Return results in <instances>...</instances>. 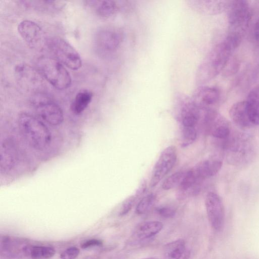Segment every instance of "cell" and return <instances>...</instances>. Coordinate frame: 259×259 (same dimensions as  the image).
I'll use <instances>...</instances> for the list:
<instances>
[{"instance_id": "cell-16", "label": "cell", "mask_w": 259, "mask_h": 259, "mask_svg": "<svg viewBox=\"0 0 259 259\" xmlns=\"http://www.w3.org/2000/svg\"><path fill=\"white\" fill-rule=\"evenodd\" d=\"M229 114L233 122L241 129L247 130L254 126L249 118L245 101L233 104L229 109Z\"/></svg>"}, {"instance_id": "cell-30", "label": "cell", "mask_w": 259, "mask_h": 259, "mask_svg": "<svg viewBox=\"0 0 259 259\" xmlns=\"http://www.w3.org/2000/svg\"><path fill=\"white\" fill-rule=\"evenodd\" d=\"M80 253L79 248L75 246L69 247L64 250L60 255L61 259H75Z\"/></svg>"}, {"instance_id": "cell-12", "label": "cell", "mask_w": 259, "mask_h": 259, "mask_svg": "<svg viewBox=\"0 0 259 259\" xmlns=\"http://www.w3.org/2000/svg\"><path fill=\"white\" fill-rule=\"evenodd\" d=\"M123 39L122 31L113 27H106L99 30L95 36L97 47L106 53L116 50L121 45Z\"/></svg>"}, {"instance_id": "cell-21", "label": "cell", "mask_w": 259, "mask_h": 259, "mask_svg": "<svg viewBox=\"0 0 259 259\" xmlns=\"http://www.w3.org/2000/svg\"><path fill=\"white\" fill-rule=\"evenodd\" d=\"M202 109L192 101L186 104L182 110V122L184 127H195L201 115Z\"/></svg>"}, {"instance_id": "cell-23", "label": "cell", "mask_w": 259, "mask_h": 259, "mask_svg": "<svg viewBox=\"0 0 259 259\" xmlns=\"http://www.w3.org/2000/svg\"><path fill=\"white\" fill-rule=\"evenodd\" d=\"M93 96L92 92L88 90H82L78 92L71 105L72 112L76 114L82 113L91 103Z\"/></svg>"}, {"instance_id": "cell-15", "label": "cell", "mask_w": 259, "mask_h": 259, "mask_svg": "<svg viewBox=\"0 0 259 259\" xmlns=\"http://www.w3.org/2000/svg\"><path fill=\"white\" fill-rule=\"evenodd\" d=\"M223 161L217 156L203 160L193 168L197 178L201 181L215 176L221 169Z\"/></svg>"}, {"instance_id": "cell-5", "label": "cell", "mask_w": 259, "mask_h": 259, "mask_svg": "<svg viewBox=\"0 0 259 259\" xmlns=\"http://www.w3.org/2000/svg\"><path fill=\"white\" fill-rule=\"evenodd\" d=\"M225 150L227 158L234 164H244L251 158L253 148L248 136L244 135L231 134L227 138Z\"/></svg>"}, {"instance_id": "cell-1", "label": "cell", "mask_w": 259, "mask_h": 259, "mask_svg": "<svg viewBox=\"0 0 259 259\" xmlns=\"http://www.w3.org/2000/svg\"><path fill=\"white\" fill-rule=\"evenodd\" d=\"M242 39L236 35L228 34L224 40L213 47L198 68L196 76L197 83L203 85L223 71Z\"/></svg>"}, {"instance_id": "cell-10", "label": "cell", "mask_w": 259, "mask_h": 259, "mask_svg": "<svg viewBox=\"0 0 259 259\" xmlns=\"http://www.w3.org/2000/svg\"><path fill=\"white\" fill-rule=\"evenodd\" d=\"M18 31L21 37L31 49L40 51L46 44L45 33L41 27L30 20H24L18 25Z\"/></svg>"}, {"instance_id": "cell-20", "label": "cell", "mask_w": 259, "mask_h": 259, "mask_svg": "<svg viewBox=\"0 0 259 259\" xmlns=\"http://www.w3.org/2000/svg\"><path fill=\"white\" fill-rule=\"evenodd\" d=\"M86 2L98 16L104 18L111 17L118 10V6L114 1H88Z\"/></svg>"}, {"instance_id": "cell-19", "label": "cell", "mask_w": 259, "mask_h": 259, "mask_svg": "<svg viewBox=\"0 0 259 259\" xmlns=\"http://www.w3.org/2000/svg\"><path fill=\"white\" fill-rule=\"evenodd\" d=\"M249 118L254 125H259V83L249 92L245 101Z\"/></svg>"}, {"instance_id": "cell-6", "label": "cell", "mask_w": 259, "mask_h": 259, "mask_svg": "<svg viewBox=\"0 0 259 259\" xmlns=\"http://www.w3.org/2000/svg\"><path fill=\"white\" fill-rule=\"evenodd\" d=\"M32 104L38 115L47 123L54 126L62 123L64 115L61 108L48 97L36 94L32 98Z\"/></svg>"}, {"instance_id": "cell-24", "label": "cell", "mask_w": 259, "mask_h": 259, "mask_svg": "<svg viewBox=\"0 0 259 259\" xmlns=\"http://www.w3.org/2000/svg\"><path fill=\"white\" fill-rule=\"evenodd\" d=\"M56 250L49 246L27 245L25 249V255L32 259H47L53 257Z\"/></svg>"}, {"instance_id": "cell-17", "label": "cell", "mask_w": 259, "mask_h": 259, "mask_svg": "<svg viewBox=\"0 0 259 259\" xmlns=\"http://www.w3.org/2000/svg\"><path fill=\"white\" fill-rule=\"evenodd\" d=\"M201 182L193 169L187 170L184 179L178 187V198L183 199L188 196L196 195L200 191Z\"/></svg>"}, {"instance_id": "cell-9", "label": "cell", "mask_w": 259, "mask_h": 259, "mask_svg": "<svg viewBox=\"0 0 259 259\" xmlns=\"http://www.w3.org/2000/svg\"><path fill=\"white\" fill-rule=\"evenodd\" d=\"M204 117L207 130L213 137L224 140L231 134L230 122L214 109L204 110Z\"/></svg>"}, {"instance_id": "cell-36", "label": "cell", "mask_w": 259, "mask_h": 259, "mask_svg": "<svg viewBox=\"0 0 259 259\" xmlns=\"http://www.w3.org/2000/svg\"><path fill=\"white\" fill-rule=\"evenodd\" d=\"M143 259H158V258H155V257H147V258H143Z\"/></svg>"}, {"instance_id": "cell-13", "label": "cell", "mask_w": 259, "mask_h": 259, "mask_svg": "<svg viewBox=\"0 0 259 259\" xmlns=\"http://www.w3.org/2000/svg\"><path fill=\"white\" fill-rule=\"evenodd\" d=\"M220 91L216 88L201 86L194 93L192 102L203 110L213 109L220 98Z\"/></svg>"}, {"instance_id": "cell-3", "label": "cell", "mask_w": 259, "mask_h": 259, "mask_svg": "<svg viewBox=\"0 0 259 259\" xmlns=\"http://www.w3.org/2000/svg\"><path fill=\"white\" fill-rule=\"evenodd\" d=\"M38 73L58 90H64L71 83V77L63 65L56 59L44 56L36 61Z\"/></svg>"}, {"instance_id": "cell-34", "label": "cell", "mask_w": 259, "mask_h": 259, "mask_svg": "<svg viewBox=\"0 0 259 259\" xmlns=\"http://www.w3.org/2000/svg\"><path fill=\"white\" fill-rule=\"evenodd\" d=\"M254 36L255 40L259 42V19L254 25Z\"/></svg>"}, {"instance_id": "cell-25", "label": "cell", "mask_w": 259, "mask_h": 259, "mask_svg": "<svg viewBox=\"0 0 259 259\" xmlns=\"http://www.w3.org/2000/svg\"><path fill=\"white\" fill-rule=\"evenodd\" d=\"M185 242L179 239L166 244L164 248L165 259H180L186 251Z\"/></svg>"}, {"instance_id": "cell-22", "label": "cell", "mask_w": 259, "mask_h": 259, "mask_svg": "<svg viewBox=\"0 0 259 259\" xmlns=\"http://www.w3.org/2000/svg\"><path fill=\"white\" fill-rule=\"evenodd\" d=\"M15 149L10 143L7 141L1 144V170L5 172L10 170L15 163Z\"/></svg>"}, {"instance_id": "cell-11", "label": "cell", "mask_w": 259, "mask_h": 259, "mask_svg": "<svg viewBox=\"0 0 259 259\" xmlns=\"http://www.w3.org/2000/svg\"><path fill=\"white\" fill-rule=\"evenodd\" d=\"M205 205L209 224L215 231H221L225 222V209L220 196L214 192L206 196Z\"/></svg>"}, {"instance_id": "cell-31", "label": "cell", "mask_w": 259, "mask_h": 259, "mask_svg": "<svg viewBox=\"0 0 259 259\" xmlns=\"http://www.w3.org/2000/svg\"><path fill=\"white\" fill-rule=\"evenodd\" d=\"M155 210L159 215L165 218H172L176 213V210L174 208L167 206H158Z\"/></svg>"}, {"instance_id": "cell-8", "label": "cell", "mask_w": 259, "mask_h": 259, "mask_svg": "<svg viewBox=\"0 0 259 259\" xmlns=\"http://www.w3.org/2000/svg\"><path fill=\"white\" fill-rule=\"evenodd\" d=\"M177 158L176 147L169 146L164 149L155 163L150 182L151 187H154L172 169Z\"/></svg>"}, {"instance_id": "cell-35", "label": "cell", "mask_w": 259, "mask_h": 259, "mask_svg": "<svg viewBox=\"0 0 259 259\" xmlns=\"http://www.w3.org/2000/svg\"><path fill=\"white\" fill-rule=\"evenodd\" d=\"M190 255V251L186 250L180 259H189Z\"/></svg>"}, {"instance_id": "cell-32", "label": "cell", "mask_w": 259, "mask_h": 259, "mask_svg": "<svg viewBox=\"0 0 259 259\" xmlns=\"http://www.w3.org/2000/svg\"><path fill=\"white\" fill-rule=\"evenodd\" d=\"M103 245L102 240L97 239H92L85 241L80 245L82 249H88L94 247H100Z\"/></svg>"}, {"instance_id": "cell-27", "label": "cell", "mask_w": 259, "mask_h": 259, "mask_svg": "<svg viewBox=\"0 0 259 259\" xmlns=\"http://www.w3.org/2000/svg\"><path fill=\"white\" fill-rule=\"evenodd\" d=\"M155 196L150 194L142 198L137 205L136 212L138 214H143L149 211L154 204Z\"/></svg>"}, {"instance_id": "cell-7", "label": "cell", "mask_w": 259, "mask_h": 259, "mask_svg": "<svg viewBox=\"0 0 259 259\" xmlns=\"http://www.w3.org/2000/svg\"><path fill=\"white\" fill-rule=\"evenodd\" d=\"M49 46L57 60L68 68L77 70L81 66L79 54L64 39L60 37L53 38L49 41Z\"/></svg>"}, {"instance_id": "cell-4", "label": "cell", "mask_w": 259, "mask_h": 259, "mask_svg": "<svg viewBox=\"0 0 259 259\" xmlns=\"http://www.w3.org/2000/svg\"><path fill=\"white\" fill-rule=\"evenodd\" d=\"M227 10L229 26L228 32L243 36L251 17L248 2L245 0L230 1Z\"/></svg>"}, {"instance_id": "cell-29", "label": "cell", "mask_w": 259, "mask_h": 259, "mask_svg": "<svg viewBox=\"0 0 259 259\" xmlns=\"http://www.w3.org/2000/svg\"><path fill=\"white\" fill-rule=\"evenodd\" d=\"M183 136L184 140L187 142L186 144L191 143L196 139V130L194 127H184Z\"/></svg>"}, {"instance_id": "cell-2", "label": "cell", "mask_w": 259, "mask_h": 259, "mask_svg": "<svg viewBox=\"0 0 259 259\" xmlns=\"http://www.w3.org/2000/svg\"><path fill=\"white\" fill-rule=\"evenodd\" d=\"M18 123L22 136L33 148L42 150L51 143L52 137L50 130L41 120L31 114L20 113Z\"/></svg>"}, {"instance_id": "cell-18", "label": "cell", "mask_w": 259, "mask_h": 259, "mask_svg": "<svg viewBox=\"0 0 259 259\" xmlns=\"http://www.w3.org/2000/svg\"><path fill=\"white\" fill-rule=\"evenodd\" d=\"M163 224L158 221H147L139 224L135 228L132 237L134 240L142 241L149 239L159 233Z\"/></svg>"}, {"instance_id": "cell-28", "label": "cell", "mask_w": 259, "mask_h": 259, "mask_svg": "<svg viewBox=\"0 0 259 259\" xmlns=\"http://www.w3.org/2000/svg\"><path fill=\"white\" fill-rule=\"evenodd\" d=\"M137 198L135 195H134L126 198L122 204L119 215L123 216L128 213L131 210Z\"/></svg>"}, {"instance_id": "cell-26", "label": "cell", "mask_w": 259, "mask_h": 259, "mask_svg": "<svg viewBox=\"0 0 259 259\" xmlns=\"http://www.w3.org/2000/svg\"><path fill=\"white\" fill-rule=\"evenodd\" d=\"M187 173V171H180L174 173L167 177L163 182L162 188L163 190H168L179 187Z\"/></svg>"}, {"instance_id": "cell-14", "label": "cell", "mask_w": 259, "mask_h": 259, "mask_svg": "<svg viewBox=\"0 0 259 259\" xmlns=\"http://www.w3.org/2000/svg\"><path fill=\"white\" fill-rule=\"evenodd\" d=\"M190 9L202 15H212L226 10L230 1L190 0L186 1Z\"/></svg>"}, {"instance_id": "cell-33", "label": "cell", "mask_w": 259, "mask_h": 259, "mask_svg": "<svg viewBox=\"0 0 259 259\" xmlns=\"http://www.w3.org/2000/svg\"><path fill=\"white\" fill-rule=\"evenodd\" d=\"M146 189H147L146 181L145 180H142L141 182L138 189H137L135 195L137 197H139L140 196L142 195L145 192Z\"/></svg>"}]
</instances>
